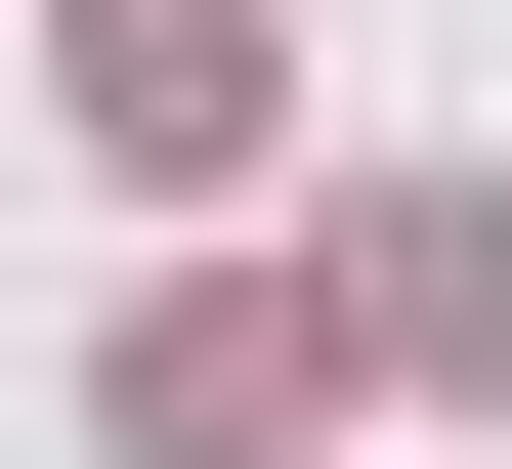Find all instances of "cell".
<instances>
[{"label":"cell","mask_w":512,"mask_h":469,"mask_svg":"<svg viewBox=\"0 0 512 469\" xmlns=\"http://www.w3.org/2000/svg\"><path fill=\"white\" fill-rule=\"evenodd\" d=\"M342 342L384 384H512V214H342Z\"/></svg>","instance_id":"3957f363"},{"label":"cell","mask_w":512,"mask_h":469,"mask_svg":"<svg viewBox=\"0 0 512 469\" xmlns=\"http://www.w3.org/2000/svg\"><path fill=\"white\" fill-rule=\"evenodd\" d=\"M256 427H342V299H128V469H256Z\"/></svg>","instance_id":"6da1fadb"},{"label":"cell","mask_w":512,"mask_h":469,"mask_svg":"<svg viewBox=\"0 0 512 469\" xmlns=\"http://www.w3.org/2000/svg\"><path fill=\"white\" fill-rule=\"evenodd\" d=\"M86 171H256V0H86Z\"/></svg>","instance_id":"7a4b0ae2"}]
</instances>
